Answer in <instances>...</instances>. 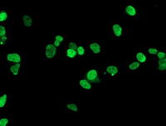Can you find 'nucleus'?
Listing matches in <instances>:
<instances>
[{
	"instance_id": "obj_1",
	"label": "nucleus",
	"mask_w": 166,
	"mask_h": 126,
	"mask_svg": "<svg viewBox=\"0 0 166 126\" xmlns=\"http://www.w3.org/2000/svg\"><path fill=\"white\" fill-rule=\"evenodd\" d=\"M41 52L42 57L44 59H54L58 56V49L53 43H43Z\"/></svg>"
},
{
	"instance_id": "obj_2",
	"label": "nucleus",
	"mask_w": 166,
	"mask_h": 126,
	"mask_svg": "<svg viewBox=\"0 0 166 126\" xmlns=\"http://www.w3.org/2000/svg\"><path fill=\"white\" fill-rule=\"evenodd\" d=\"M109 30H110V35L115 38H122L125 33V26L120 22L110 23Z\"/></svg>"
},
{
	"instance_id": "obj_3",
	"label": "nucleus",
	"mask_w": 166,
	"mask_h": 126,
	"mask_svg": "<svg viewBox=\"0 0 166 126\" xmlns=\"http://www.w3.org/2000/svg\"><path fill=\"white\" fill-rule=\"evenodd\" d=\"M86 79H87L91 84H94V85H99L101 82V78H100V72L97 69L95 68H91L86 72L85 74Z\"/></svg>"
},
{
	"instance_id": "obj_4",
	"label": "nucleus",
	"mask_w": 166,
	"mask_h": 126,
	"mask_svg": "<svg viewBox=\"0 0 166 126\" xmlns=\"http://www.w3.org/2000/svg\"><path fill=\"white\" fill-rule=\"evenodd\" d=\"M120 74V68L116 63H110L105 67L103 71V75L109 79L117 78Z\"/></svg>"
},
{
	"instance_id": "obj_5",
	"label": "nucleus",
	"mask_w": 166,
	"mask_h": 126,
	"mask_svg": "<svg viewBox=\"0 0 166 126\" xmlns=\"http://www.w3.org/2000/svg\"><path fill=\"white\" fill-rule=\"evenodd\" d=\"M122 13L128 19H135L139 16V9L133 4H125L122 8Z\"/></svg>"
},
{
	"instance_id": "obj_6",
	"label": "nucleus",
	"mask_w": 166,
	"mask_h": 126,
	"mask_svg": "<svg viewBox=\"0 0 166 126\" xmlns=\"http://www.w3.org/2000/svg\"><path fill=\"white\" fill-rule=\"evenodd\" d=\"M5 59L8 62H13L15 63H21L22 61V56L17 53H11V54H7L5 55Z\"/></svg>"
},
{
	"instance_id": "obj_7",
	"label": "nucleus",
	"mask_w": 166,
	"mask_h": 126,
	"mask_svg": "<svg viewBox=\"0 0 166 126\" xmlns=\"http://www.w3.org/2000/svg\"><path fill=\"white\" fill-rule=\"evenodd\" d=\"M89 49L93 54H100L101 52V44H100V42L98 41L91 42V43H89Z\"/></svg>"
},
{
	"instance_id": "obj_8",
	"label": "nucleus",
	"mask_w": 166,
	"mask_h": 126,
	"mask_svg": "<svg viewBox=\"0 0 166 126\" xmlns=\"http://www.w3.org/2000/svg\"><path fill=\"white\" fill-rule=\"evenodd\" d=\"M79 86L81 89H84L85 91H91V88H92V86H91V84L86 78H83V79H80L79 81Z\"/></svg>"
},
{
	"instance_id": "obj_9",
	"label": "nucleus",
	"mask_w": 166,
	"mask_h": 126,
	"mask_svg": "<svg viewBox=\"0 0 166 126\" xmlns=\"http://www.w3.org/2000/svg\"><path fill=\"white\" fill-rule=\"evenodd\" d=\"M22 23L27 28H31L33 26V19L28 14H24L22 16Z\"/></svg>"
},
{
	"instance_id": "obj_10",
	"label": "nucleus",
	"mask_w": 166,
	"mask_h": 126,
	"mask_svg": "<svg viewBox=\"0 0 166 126\" xmlns=\"http://www.w3.org/2000/svg\"><path fill=\"white\" fill-rule=\"evenodd\" d=\"M11 18L12 17H11L10 12L7 9H3L0 12V22L1 23L10 22Z\"/></svg>"
},
{
	"instance_id": "obj_11",
	"label": "nucleus",
	"mask_w": 166,
	"mask_h": 126,
	"mask_svg": "<svg viewBox=\"0 0 166 126\" xmlns=\"http://www.w3.org/2000/svg\"><path fill=\"white\" fill-rule=\"evenodd\" d=\"M135 59L141 63H147V56L143 51H137L135 54Z\"/></svg>"
},
{
	"instance_id": "obj_12",
	"label": "nucleus",
	"mask_w": 166,
	"mask_h": 126,
	"mask_svg": "<svg viewBox=\"0 0 166 126\" xmlns=\"http://www.w3.org/2000/svg\"><path fill=\"white\" fill-rule=\"evenodd\" d=\"M141 69V63L138 62V61H132V62H130L127 65V70L130 71V72H134V71H136Z\"/></svg>"
},
{
	"instance_id": "obj_13",
	"label": "nucleus",
	"mask_w": 166,
	"mask_h": 126,
	"mask_svg": "<svg viewBox=\"0 0 166 126\" xmlns=\"http://www.w3.org/2000/svg\"><path fill=\"white\" fill-rule=\"evenodd\" d=\"M79 103L77 102H68L66 103V109L67 110L72 111V112H78L79 110Z\"/></svg>"
},
{
	"instance_id": "obj_14",
	"label": "nucleus",
	"mask_w": 166,
	"mask_h": 126,
	"mask_svg": "<svg viewBox=\"0 0 166 126\" xmlns=\"http://www.w3.org/2000/svg\"><path fill=\"white\" fill-rule=\"evenodd\" d=\"M21 66H22V64H21V63H14V64L10 65L9 66L10 72L12 73L14 76H18L19 74V72H20Z\"/></svg>"
},
{
	"instance_id": "obj_15",
	"label": "nucleus",
	"mask_w": 166,
	"mask_h": 126,
	"mask_svg": "<svg viewBox=\"0 0 166 126\" xmlns=\"http://www.w3.org/2000/svg\"><path fill=\"white\" fill-rule=\"evenodd\" d=\"M9 98V96L8 94H3L0 96V109L3 110L6 107V105L8 104V99Z\"/></svg>"
},
{
	"instance_id": "obj_16",
	"label": "nucleus",
	"mask_w": 166,
	"mask_h": 126,
	"mask_svg": "<svg viewBox=\"0 0 166 126\" xmlns=\"http://www.w3.org/2000/svg\"><path fill=\"white\" fill-rule=\"evenodd\" d=\"M157 70L160 71V72H163V71H165L166 70V59L165 58L164 59H159L157 61Z\"/></svg>"
},
{
	"instance_id": "obj_17",
	"label": "nucleus",
	"mask_w": 166,
	"mask_h": 126,
	"mask_svg": "<svg viewBox=\"0 0 166 126\" xmlns=\"http://www.w3.org/2000/svg\"><path fill=\"white\" fill-rule=\"evenodd\" d=\"M77 55V52L74 49H66V57L67 59H74L76 57Z\"/></svg>"
},
{
	"instance_id": "obj_18",
	"label": "nucleus",
	"mask_w": 166,
	"mask_h": 126,
	"mask_svg": "<svg viewBox=\"0 0 166 126\" xmlns=\"http://www.w3.org/2000/svg\"><path fill=\"white\" fill-rule=\"evenodd\" d=\"M11 123V119L10 117H2L0 119V125L1 126H6Z\"/></svg>"
},
{
	"instance_id": "obj_19",
	"label": "nucleus",
	"mask_w": 166,
	"mask_h": 126,
	"mask_svg": "<svg viewBox=\"0 0 166 126\" xmlns=\"http://www.w3.org/2000/svg\"><path fill=\"white\" fill-rule=\"evenodd\" d=\"M76 52H77V55H78L79 57L84 56L85 54H86V49H85V48L83 47V45H79Z\"/></svg>"
},
{
	"instance_id": "obj_20",
	"label": "nucleus",
	"mask_w": 166,
	"mask_h": 126,
	"mask_svg": "<svg viewBox=\"0 0 166 126\" xmlns=\"http://www.w3.org/2000/svg\"><path fill=\"white\" fill-rule=\"evenodd\" d=\"M7 34V28L3 24H1L0 25V36H1V38H3L4 36H6Z\"/></svg>"
},
{
	"instance_id": "obj_21",
	"label": "nucleus",
	"mask_w": 166,
	"mask_h": 126,
	"mask_svg": "<svg viewBox=\"0 0 166 126\" xmlns=\"http://www.w3.org/2000/svg\"><path fill=\"white\" fill-rule=\"evenodd\" d=\"M67 45H68V49H74V50H77V48H78V45H77V44L76 43V42L74 41H71L69 42L68 44H67Z\"/></svg>"
},
{
	"instance_id": "obj_22",
	"label": "nucleus",
	"mask_w": 166,
	"mask_h": 126,
	"mask_svg": "<svg viewBox=\"0 0 166 126\" xmlns=\"http://www.w3.org/2000/svg\"><path fill=\"white\" fill-rule=\"evenodd\" d=\"M55 40H56V41H58L59 43H63V42H65V39H66V37L64 36V35H62V34H57V35H55Z\"/></svg>"
},
{
	"instance_id": "obj_23",
	"label": "nucleus",
	"mask_w": 166,
	"mask_h": 126,
	"mask_svg": "<svg viewBox=\"0 0 166 126\" xmlns=\"http://www.w3.org/2000/svg\"><path fill=\"white\" fill-rule=\"evenodd\" d=\"M147 51L148 53L151 55H156V54L158 53V49L155 48H149Z\"/></svg>"
},
{
	"instance_id": "obj_24",
	"label": "nucleus",
	"mask_w": 166,
	"mask_h": 126,
	"mask_svg": "<svg viewBox=\"0 0 166 126\" xmlns=\"http://www.w3.org/2000/svg\"><path fill=\"white\" fill-rule=\"evenodd\" d=\"M156 54L158 59H164L165 58V52L164 51H160V52L158 51V53Z\"/></svg>"
},
{
	"instance_id": "obj_25",
	"label": "nucleus",
	"mask_w": 166,
	"mask_h": 126,
	"mask_svg": "<svg viewBox=\"0 0 166 126\" xmlns=\"http://www.w3.org/2000/svg\"><path fill=\"white\" fill-rule=\"evenodd\" d=\"M53 44L56 46V47H60V44H61V43H59L58 41H56V40H54L53 41Z\"/></svg>"
}]
</instances>
